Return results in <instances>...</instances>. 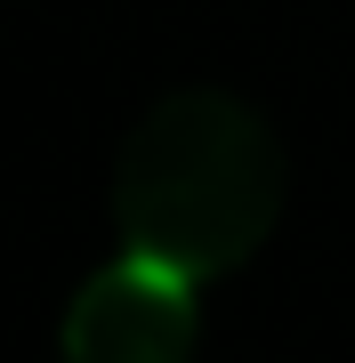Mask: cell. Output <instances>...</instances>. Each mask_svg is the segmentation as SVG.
<instances>
[{"mask_svg":"<svg viewBox=\"0 0 355 363\" xmlns=\"http://www.w3.org/2000/svg\"><path fill=\"white\" fill-rule=\"evenodd\" d=\"M194 274L121 250L65 307V363H186L194 355Z\"/></svg>","mask_w":355,"mask_h":363,"instance_id":"cell-2","label":"cell"},{"mask_svg":"<svg viewBox=\"0 0 355 363\" xmlns=\"http://www.w3.org/2000/svg\"><path fill=\"white\" fill-rule=\"evenodd\" d=\"M283 138L226 89H178L130 130L113 162L121 250L194 274H235L283 218Z\"/></svg>","mask_w":355,"mask_h":363,"instance_id":"cell-1","label":"cell"}]
</instances>
